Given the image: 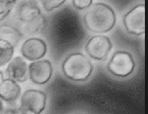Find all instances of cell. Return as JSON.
Returning <instances> with one entry per match:
<instances>
[{
	"label": "cell",
	"instance_id": "cell-1",
	"mask_svg": "<svg viewBox=\"0 0 148 114\" xmlns=\"http://www.w3.org/2000/svg\"><path fill=\"white\" fill-rule=\"evenodd\" d=\"M116 20L114 10L103 3L91 5L84 16V23L86 27L96 33L110 31L114 26Z\"/></svg>",
	"mask_w": 148,
	"mask_h": 114
},
{
	"label": "cell",
	"instance_id": "cell-2",
	"mask_svg": "<svg viewBox=\"0 0 148 114\" xmlns=\"http://www.w3.org/2000/svg\"><path fill=\"white\" fill-rule=\"evenodd\" d=\"M16 16L23 31L33 34L42 30L46 21L34 0H24L17 7Z\"/></svg>",
	"mask_w": 148,
	"mask_h": 114
},
{
	"label": "cell",
	"instance_id": "cell-3",
	"mask_svg": "<svg viewBox=\"0 0 148 114\" xmlns=\"http://www.w3.org/2000/svg\"><path fill=\"white\" fill-rule=\"evenodd\" d=\"M62 68L68 78L75 81L86 80L93 71V66L89 59L79 53L68 56L64 61Z\"/></svg>",
	"mask_w": 148,
	"mask_h": 114
},
{
	"label": "cell",
	"instance_id": "cell-4",
	"mask_svg": "<svg viewBox=\"0 0 148 114\" xmlns=\"http://www.w3.org/2000/svg\"><path fill=\"white\" fill-rule=\"evenodd\" d=\"M47 95L42 91L28 90L21 95L18 110L20 114H39L46 107Z\"/></svg>",
	"mask_w": 148,
	"mask_h": 114
},
{
	"label": "cell",
	"instance_id": "cell-5",
	"mask_svg": "<svg viewBox=\"0 0 148 114\" xmlns=\"http://www.w3.org/2000/svg\"><path fill=\"white\" fill-rule=\"evenodd\" d=\"M134 62L132 55L127 52L117 51L112 57L108 68L113 75L119 77H126L133 71Z\"/></svg>",
	"mask_w": 148,
	"mask_h": 114
},
{
	"label": "cell",
	"instance_id": "cell-6",
	"mask_svg": "<svg viewBox=\"0 0 148 114\" xmlns=\"http://www.w3.org/2000/svg\"><path fill=\"white\" fill-rule=\"evenodd\" d=\"M123 23L131 34L139 35L145 32V6L139 4L129 12L123 18Z\"/></svg>",
	"mask_w": 148,
	"mask_h": 114
},
{
	"label": "cell",
	"instance_id": "cell-7",
	"mask_svg": "<svg viewBox=\"0 0 148 114\" xmlns=\"http://www.w3.org/2000/svg\"><path fill=\"white\" fill-rule=\"evenodd\" d=\"M29 78L35 84L47 83L51 77L53 67L48 60H37L33 61L28 66Z\"/></svg>",
	"mask_w": 148,
	"mask_h": 114
},
{
	"label": "cell",
	"instance_id": "cell-8",
	"mask_svg": "<svg viewBox=\"0 0 148 114\" xmlns=\"http://www.w3.org/2000/svg\"><path fill=\"white\" fill-rule=\"evenodd\" d=\"M112 48L110 39L104 35L92 37L86 44V51L88 54L96 60L104 59Z\"/></svg>",
	"mask_w": 148,
	"mask_h": 114
},
{
	"label": "cell",
	"instance_id": "cell-9",
	"mask_svg": "<svg viewBox=\"0 0 148 114\" xmlns=\"http://www.w3.org/2000/svg\"><path fill=\"white\" fill-rule=\"evenodd\" d=\"M47 51L46 43L38 38H30L26 40L21 47L23 57L30 61L41 59L45 55Z\"/></svg>",
	"mask_w": 148,
	"mask_h": 114
},
{
	"label": "cell",
	"instance_id": "cell-10",
	"mask_svg": "<svg viewBox=\"0 0 148 114\" xmlns=\"http://www.w3.org/2000/svg\"><path fill=\"white\" fill-rule=\"evenodd\" d=\"M5 74L7 78L18 83L25 82L29 78V72L25 58L20 56L13 58L7 64Z\"/></svg>",
	"mask_w": 148,
	"mask_h": 114
},
{
	"label": "cell",
	"instance_id": "cell-11",
	"mask_svg": "<svg viewBox=\"0 0 148 114\" xmlns=\"http://www.w3.org/2000/svg\"><path fill=\"white\" fill-rule=\"evenodd\" d=\"M21 94L18 83L9 78H5L0 83V98L2 100L12 104L15 102Z\"/></svg>",
	"mask_w": 148,
	"mask_h": 114
},
{
	"label": "cell",
	"instance_id": "cell-12",
	"mask_svg": "<svg viewBox=\"0 0 148 114\" xmlns=\"http://www.w3.org/2000/svg\"><path fill=\"white\" fill-rule=\"evenodd\" d=\"M23 37L21 31L11 25L4 24L0 26V39L5 40L16 47Z\"/></svg>",
	"mask_w": 148,
	"mask_h": 114
},
{
	"label": "cell",
	"instance_id": "cell-13",
	"mask_svg": "<svg viewBox=\"0 0 148 114\" xmlns=\"http://www.w3.org/2000/svg\"><path fill=\"white\" fill-rule=\"evenodd\" d=\"M14 48L7 41L0 39V68L7 65L13 58Z\"/></svg>",
	"mask_w": 148,
	"mask_h": 114
},
{
	"label": "cell",
	"instance_id": "cell-14",
	"mask_svg": "<svg viewBox=\"0 0 148 114\" xmlns=\"http://www.w3.org/2000/svg\"><path fill=\"white\" fill-rule=\"evenodd\" d=\"M16 2V0H0V22L10 13Z\"/></svg>",
	"mask_w": 148,
	"mask_h": 114
},
{
	"label": "cell",
	"instance_id": "cell-15",
	"mask_svg": "<svg viewBox=\"0 0 148 114\" xmlns=\"http://www.w3.org/2000/svg\"><path fill=\"white\" fill-rule=\"evenodd\" d=\"M44 9L51 12L61 6L66 0H40Z\"/></svg>",
	"mask_w": 148,
	"mask_h": 114
},
{
	"label": "cell",
	"instance_id": "cell-16",
	"mask_svg": "<svg viewBox=\"0 0 148 114\" xmlns=\"http://www.w3.org/2000/svg\"><path fill=\"white\" fill-rule=\"evenodd\" d=\"M74 7L78 9H85L89 8L93 2V0H72Z\"/></svg>",
	"mask_w": 148,
	"mask_h": 114
},
{
	"label": "cell",
	"instance_id": "cell-17",
	"mask_svg": "<svg viewBox=\"0 0 148 114\" xmlns=\"http://www.w3.org/2000/svg\"><path fill=\"white\" fill-rule=\"evenodd\" d=\"M4 110V107H3V104L2 103V99L0 98V114H3Z\"/></svg>",
	"mask_w": 148,
	"mask_h": 114
},
{
	"label": "cell",
	"instance_id": "cell-18",
	"mask_svg": "<svg viewBox=\"0 0 148 114\" xmlns=\"http://www.w3.org/2000/svg\"><path fill=\"white\" fill-rule=\"evenodd\" d=\"M5 79V76H4V74L3 72L0 70V83L2 82V81Z\"/></svg>",
	"mask_w": 148,
	"mask_h": 114
},
{
	"label": "cell",
	"instance_id": "cell-19",
	"mask_svg": "<svg viewBox=\"0 0 148 114\" xmlns=\"http://www.w3.org/2000/svg\"><path fill=\"white\" fill-rule=\"evenodd\" d=\"M16 1H17V0H16Z\"/></svg>",
	"mask_w": 148,
	"mask_h": 114
}]
</instances>
